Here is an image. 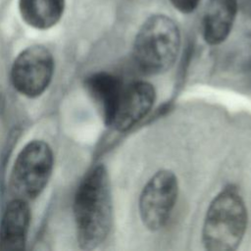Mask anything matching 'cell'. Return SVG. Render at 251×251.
<instances>
[{
  "label": "cell",
  "instance_id": "obj_1",
  "mask_svg": "<svg viewBox=\"0 0 251 251\" xmlns=\"http://www.w3.org/2000/svg\"><path fill=\"white\" fill-rule=\"evenodd\" d=\"M74 214L81 248L95 249L107 237L112 225V197L107 170L98 165L80 182L75 197Z\"/></svg>",
  "mask_w": 251,
  "mask_h": 251
},
{
  "label": "cell",
  "instance_id": "obj_2",
  "mask_svg": "<svg viewBox=\"0 0 251 251\" xmlns=\"http://www.w3.org/2000/svg\"><path fill=\"white\" fill-rule=\"evenodd\" d=\"M247 209L237 189L229 185L219 192L207 210L202 241L209 251L235 250L246 230Z\"/></svg>",
  "mask_w": 251,
  "mask_h": 251
},
{
  "label": "cell",
  "instance_id": "obj_3",
  "mask_svg": "<svg viewBox=\"0 0 251 251\" xmlns=\"http://www.w3.org/2000/svg\"><path fill=\"white\" fill-rule=\"evenodd\" d=\"M180 32L176 24L165 15L148 18L139 28L133 43V58L146 74L170 70L178 55Z\"/></svg>",
  "mask_w": 251,
  "mask_h": 251
},
{
  "label": "cell",
  "instance_id": "obj_4",
  "mask_svg": "<svg viewBox=\"0 0 251 251\" xmlns=\"http://www.w3.org/2000/svg\"><path fill=\"white\" fill-rule=\"evenodd\" d=\"M53 168V153L41 140L27 143L15 161L11 179V191L16 198L25 201L38 196L44 189Z\"/></svg>",
  "mask_w": 251,
  "mask_h": 251
},
{
  "label": "cell",
  "instance_id": "obj_5",
  "mask_svg": "<svg viewBox=\"0 0 251 251\" xmlns=\"http://www.w3.org/2000/svg\"><path fill=\"white\" fill-rule=\"evenodd\" d=\"M177 193V177L171 170L156 172L146 182L139 196L138 208L141 221L149 230H159L167 224Z\"/></svg>",
  "mask_w": 251,
  "mask_h": 251
},
{
  "label": "cell",
  "instance_id": "obj_6",
  "mask_svg": "<svg viewBox=\"0 0 251 251\" xmlns=\"http://www.w3.org/2000/svg\"><path fill=\"white\" fill-rule=\"evenodd\" d=\"M53 70L51 53L43 46H30L24 50L13 64V85L23 95L36 97L49 85Z\"/></svg>",
  "mask_w": 251,
  "mask_h": 251
},
{
  "label": "cell",
  "instance_id": "obj_7",
  "mask_svg": "<svg viewBox=\"0 0 251 251\" xmlns=\"http://www.w3.org/2000/svg\"><path fill=\"white\" fill-rule=\"evenodd\" d=\"M156 99L154 86L147 81L124 85L107 126L124 132L140 122L152 109Z\"/></svg>",
  "mask_w": 251,
  "mask_h": 251
},
{
  "label": "cell",
  "instance_id": "obj_8",
  "mask_svg": "<svg viewBox=\"0 0 251 251\" xmlns=\"http://www.w3.org/2000/svg\"><path fill=\"white\" fill-rule=\"evenodd\" d=\"M30 221L27 201L15 198L3 215L0 226V249L22 250L25 247Z\"/></svg>",
  "mask_w": 251,
  "mask_h": 251
},
{
  "label": "cell",
  "instance_id": "obj_9",
  "mask_svg": "<svg viewBox=\"0 0 251 251\" xmlns=\"http://www.w3.org/2000/svg\"><path fill=\"white\" fill-rule=\"evenodd\" d=\"M237 11L236 0H209L204 10L203 37L210 45H218L228 36Z\"/></svg>",
  "mask_w": 251,
  "mask_h": 251
},
{
  "label": "cell",
  "instance_id": "obj_10",
  "mask_svg": "<svg viewBox=\"0 0 251 251\" xmlns=\"http://www.w3.org/2000/svg\"><path fill=\"white\" fill-rule=\"evenodd\" d=\"M85 84L89 94L101 109L103 119L107 125L124 87L123 81L113 75L98 73L89 76Z\"/></svg>",
  "mask_w": 251,
  "mask_h": 251
},
{
  "label": "cell",
  "instance_id": "obj_11",
  "mask_svg": "<svg viewBox=\"0 0 251 251\" xmlns=\"http://www.w3.org/2000/svg\"><path fill=\"white\" fill-rule=\"evenodd\" d=\"M65 8V0H20L23 20L30 26L46 29L56 25Z\"/></svg>",
  "mask_w": 251,
  "mask_h": 251
},
{
  "label": "cell",
  "instance_id": "obj_12",
  "mask_svg": "<svg viewBox=\"0 0 251 251\" xmlns=\"http://www.w3.org/2000/svg\"><path fill=\"white\" fill-rule=\"evenodd\" d=\"M173 6L181 13H191L195 10L199 0H170Z\"/></svg>",
  "mask_w": 251,
  "mask_h": 251
}]
</instances>
